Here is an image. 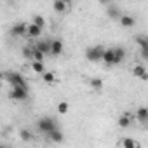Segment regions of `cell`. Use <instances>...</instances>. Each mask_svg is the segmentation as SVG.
I'll return each mask as SVG.
<instances>
[{"label":"cell","instance_id":"22","mask_svg":"<svg viewBox=\"0 0 148 148\" xmlns=\"http://www.w3.org/2000/svg\"><path fill=\"white\" fill-rule=\"evenodd\" d=\"M42 80L45 82V84H54L56 82V75L52 71H44L42 73Z\"/></svg>","mask_w":148,"mask_h":148},{"label":"cell","instance_id":"4","mask_svg":"<svg viewBox=\"0 0 148 148\" xmlns=\"http://www.w3.org/2000/svg\"><path fill=\"white\" fill-rule=\"evenodd\" d=\"M5 79H7V82H9L11 86H23V87H28L26 79L21 75V73H18V71H9V73H5Z\"/></svg>","mask_w":148,"mask_h":148},{"label":"cell","instance_id":"14","mask_svg":"<svg viewBox=\"0 0 148 148\" xmlns=\"http://www.w3.org/2000/svg\"><path fill=\"white\" fill-rule=\"evenodd\" d=\"M63 42L61 40H52V45H51V54L52 56H61L63 54Z\"/></svg>","mask_w":148,"mask_h":148},{"label":"cell","instance_id":"13","mask_svg":"<svg viewBox=\"0 0 148 148\" xmlns=\"http://www.w3.org/2000/svg\"><path fill=\"white\" fill-rule=\"evenodd\" d=\"M52 7H54V11H56V12L63 14V12H66V11H68L70 4H68V2H64V0H54V4H52Z\"/></svg>","mask_w":148,"mask_h":148},{"label":"cell","instance_id":"24","mask_svg":"<svg viewBox=\"0 0 148 148\" xmlns=\"http://www.w3.org/2000/svg\"><path fill=\"white\" fill-rule=\"evenodd\" d=\"M32 23H35L37 26H40V28H44L45 26V19H44V16H40V14H35L33 16V19H32Z\"/></svg>","mask_w":148,"mask_h":148},{"label":"cell","instance_id":"16","mask_svg":"<svg viewBox=\"0 0 148 148\" xmlns=\"http://www.w3.org/2000/svg\"><path fill=\"white\" fill-rule=\"evenodd\" d=\"M119 127H122V129H127L129 125H131V115L129 113H122L120 117H119Z\"/></svg>","mask_w":148,"mask_h":148},{"label":"cell","instance_id":"25","mask_svg":"<svg viewBox=\"0 0 148 148\" xmlns=\"http://www.w3.org/2000/svg\"><path fill=\"white\" fill-rule=\"evenodd\" d=\"M23 56H25L28 61H32V59H33V47H23Z\"/></svg>","mask_w":148,"mask_h":148},{"label":"cell","instance_id":"30","mask_svg":"<svg viewBox=\"0 0 148 148\" xmlns=\"http://www.w3.org/2000/svg\"><path fill=\"white\" fill-rule=\"evenodd\" d=\"M64 2H68V4H70V5H71V0H64Z\"/></svg>","mask_w":148,"mask_h":148},{"label":"cell","instance_id":"20","mask_svg":"<svg viewBox=\"0 0 148 148\" xmlns=\"http://www.w3.org/2000/svg\"><path fill=\"white\" fill-rule=\"evenodd\" d=\"M119 145L120 146H125V148H139V143L134 141V139H131V138H124Z\"/></svg>","mask_w":148,"mask_h":148},{"label":"cell","instance_id":"11","mask_svg":"<svg viewBox=\"0 0 148 148\" xmlns=\"http://www.w3.org/2000/svg\"><path fill=\"white\" fill-rule=\"evenodd\" d=\"M30 68H32L35 73H38V75H42V73L45 71L44 61H37V59H32V61H30Z\"/></svg>","mask_w":148,"mask_h":148},{"label":"cell","instance_id":"27","mask_svg":"<svg viewBox=\"0 0 148 148\" xmlns=\"http://www.w3.org/2000/svg\"><path fill=\"white\" fill-rule=\"evenodd\" d=\"M19 134H21V139H23V141H32V138H33V136H32V132H30V131H26V129H21V131H19Z\"/></svg>","mask_w":148,"mask_h":148},{"label":"cell","instance_id":"5","mask_svg":"<svg viewBox=\"0 0 148 148\" xmlns=\"http://www.w3.org/2000/svg\"><path fill=\"white\" fill-rule=\"evenodd\" d=\"M11 33L14 35V37H28V25L26 23H16L14 26H12V30H11Z\"/></svg>","mask_w":148,"mask_h":148},{"label":"cell","instance_id":"21","mask_svg":"<svg viewBox=\"0 0 148 148\" xmlns=\"http://www.w3.org/2000/svg\"><path fill=\"white\" fill-rule=\"evenodd\" d=\"M70 112V103L68 101H59L58 103V113L59 115H66Z\"/></svg>","mask_w":148,"mask_h":148},{"label":"cell","instance_id":"10","mask_svg":"<svg viewBox=\"0 0 148 148\" xmlns=\"http://www.w3.org/2000/svg\"><path fill=\"white\" fill-rule=\"evenodd\" d=\"M42 35V28L37 26L35 23H28V37L30 38H38Z\"/></svg>","mask_w":148,"mask_h":148},{"label":"cell","instance_id":"19","mask_svg":"<svg viewBox=\"0 0 148 148\" xmlns=\"http://www.w3.org/2000/svg\"><path fill=\"white\" fill-rule=\"evenodd\" d=\"M49 139H51L52 143H63L64 136H63V132H61L59 129H56V131H52V132L49 134Z\"/></svg>","mask_w":148,"mask_h":148},{"label":"cell","instance_id":"3","mask_svg":"<svg viewBox=\"0 0 148 148\" xmlns=\"http://www.w3.org/2000/svg\"><path fill=\"white\" fill-rule=\"evenodd\" d=\"M11 98L14 101H26L28 99V87L23 86H11Z\"/></svg>","mask_w":148,"mask_h":148},{"label":"cell","instance_id":"17","mask_svg":"<svg viewBox=\"0 0 148 148\" xmlns=\"http://www.w3.org/2000/svg\"><path fill=\"white\" fill-rule=\"evenodd\" d=\"M115 49V64H120L125 59V49L124 47H113Z\"/></svg>","mask_w":148,"mask_h":148},{"label":"cell","instance_id":"26","mask_svg":"<svg viewBox=\"0 0 148 148\" xmlns=\"http://www.w3.org/2000/svg\"><path fill=\"white\" fill-rule=\"evenodd\" d=\"M33 59H37V61H44V59H45V54H44L42 51H38L37 47H33Z\"/></svg>","mask_w":148,"mask_h":148},{"label":"cell","instance_id":"28","mask_svg":"<svg viewBox=\"0 0 148 148\" xmlns=\"http://www.w3.org/2000/svg\"><path fill=\"white\" fill-rule=\"evenodd\" d=\"M139 52H141V58L145 61H148V49H139Z\"/></svg>","mask_w":148,"mask_h":148},{"label":"cell","instance_id":"23","mask_svg":"<svg viewBox=\"0 0 148 148\" xmlns=\"http://www.w3.org/2000/svg\"><path fill=\"white\" fill-rule=\"evenodd\" d=\"M136 44L139 45V49H148V37L146 35H138L136 37Z\"/></svg>","mask_w":148,"mask_h":148},{"label":"cell","instance_id":"8","mask_svg":"<svg viewBox=\"0 0 148 148\" xmlns=\"http://www.w3.org/2000/svg\"><path fill=\"white\" fill-rule=\"evenodd\" d=\"M136 119L139 124H143L145 127H148V108H139L136 112Z\"/></svg>","mask_w":148,"mask_h":148},{"label":"cell","instance_id":"2","mask_svg":"<svg viewBox=\"0 0 148 148\" xmlns=\"http://www.w3.org/2000/svg\"><path fill=\"white\" fill-rule=\"evenodd\" d=\"M37 127H38V131H40L42 134H45V136H49L52 131H56V129H58V125H56L54 119H51V117H42V119L37 122Z\"/></svg>","mask_w":148,"mask_h":148},{"label":"cell","instance_id":"7","mask_svg":"<svg viewBox=\"0 0 148 148\" xmlns=\"http://www.w3.org/2000/svg\"><path fill=\"white\" fill-rule=\"evenodd\" d=\"M103 63H105L106 66H113V64H115V49H113V47L105 49V54H103Z\"/></svg>","mask_w":148,"mask_h":148},{"label":"cell","instance_id":"1","mask_svg":"<svg viewBox=\"0 0 148 148\" xmlns=\"http://www.w3.org/2000/svg\"><path fill=\"white\" fill-rule=\"evenodd\" d=\"M103 54H105V47H101V45H92V47L86 49V59L91 63L103 61Z\"/></svg>","mask_w":148,"mask_h":148},{"label":"cell","instance_id":"12","mask_svg":"<svg viewBox=\"0 0 148 148\" xmlns=\"http://www.w3.org/2000/svg\"><path fill=\"white\" fill-rule=\"evenodd\" d=\"M51 45H52V40H40V42H37L35 47L47 56V54H51Z\"/></svg>","mask_w":148,"mask_h":148},{"label":"cell","instance_id":"29","mask_svg":"<svg viewBox=\"0 0 148 148\" xmlns=\"http://www.w3.org/2000/svg\"><path fill=\"white\" fill-rule=\"evenodd\" d=\"M98 2H99V4H101V5H108V4H110V2H112V0H98Z\"/></svg>","mask_w":148,"mask_h":148},{"label":"cell","instance_id":"6","mask_svg":"<svg viewBox=\"0 0 148 148\" xmlns=\"http://www.w3.org/2000/svg\"><path fill=\"white\" fill-rule=\"evenodd\" d=\"M132 75L136 77V79H139V80H148V70L143 66V64H134L132 66Z\"/></svg>","mask_w":148,"mask_h":148},{"label":"cell","instance_id":"18","mask_svg":"<svg viewBox=\"0 0 148 148\" xmlns=\"http://www.w3.org/2000/svg\"><path fill=\"white\" fill-rule=\"evenodd\" d=\"M106 14H108V18H112V19H120V9L119 7H115V5H110L108 9H106Z\"/></svg>","mask_w":148,"mask_h":148},{"label":"cell","instance_id":"9","mask_svg":"<svg viewBox=\"0 0 148 148\" xmlns=\"http://www.w3.org/2000/svg\"><path fill=\"white\" fill-rule=\"evenodd\" d=\"M119 21H120V25H122L124 28H132V26L136 25V19H134L131 14H122Z\"/></svg>","mask_w":148,"mask_h":148},{"label":"cell","instance_id":"15","mask_svg":"<svg viewBox=\"0 0 148 148\" xmlns=\"http://www.w3.org/2000/svg\"><path fill=\"white\" fill-rule=\"evenodd\" d=\"M89 86H91V89L94 91V92H101L103 91V80L101 79H89Z\"/></svg>","mask_w":148,"mask_h":148}]
</instances>
